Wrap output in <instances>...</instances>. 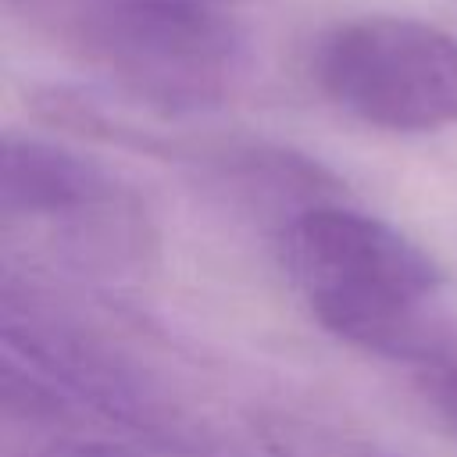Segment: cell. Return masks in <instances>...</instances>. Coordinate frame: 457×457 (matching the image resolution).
Here are the masks:
<instances>
[{
  "label": "cell",
  "mask_w": 457,
  "mask_h": 457,
  "mask_svg": "<svg viewBox=\"0 0 457 457\" xmlns=\"http://www.w3.org/2000/svg\"><path fill=\"white\" fill-rule=\"evenodd\" d=\"M282 257L321 328L364 353L418 371L457 339L439 264L378 214L314 204L282 228Z\"/></svg>",
  "instance_id": "obj_1"
},
{
  "label": "cell",
  "mask_w": 457,
  "mask_h": 457,
  "mask_svg": "<svg viewBox=\"0 0 457 457\" xmlns=\"http://www.w3.org/2000/svg\"><path fill=\"white\" fill-rule=\"evenodd\" d=\"M4 7L157 118L225 104L250 68L246 32L204 0H4Z\"/></svg>",
  "instance_id": "obj_2"
},
{
  "label": "cell",
  "mask_w": 457,
  "mask_h": 457,
  "mask_svg": "<svg viewBox=\"0 0 457 457\" xmlns=\"http://www.w3.org/2000/svg\"><path fill=\"white\" fill-rule=\"evenodd\" d=\"M4 353L50 378L82 411L129 432L157 457H253L118 332L89 321L36 275L4 271Z\"/></svg>",
  "instance_id": "obj_3"
},
{
  "label": "cell",
  "mask_w": 457,
  "mask_h": 457,
  "mask_svg": "<svg viewBox=\"0 0 457 457\" xmlns=\"http://www.w3.org/2000/svg\"><path fill=\"white\" fill-rule=\"evenodd\" d=\"M0 232L25 264L89 286H143L161 268V228L143 193L61 143L7 132L0 146Z\"/></svg>",
  "instance_id": "obj_4"
},
{
  "label": "cell",
  "mask_w": 457,
  "mask_h": 457,
  "mask_svg": "<svg viewBox=\"0 0 457 457\" xmlns=\"http://www.w3.org/2000/svg\"><path fill=\"white\" fill-rule=\"evenodd\" d=\"M321 93L386 132L457 125V36L396 14L336 25L314 54Z\"/></svg>",
  "instance_id": "obj_5"
},
{
  "label": "cell",
  "mask_w": 457,
  "mask_h": 457,
  "mask_svg": "<svg viewBox=\"0 0 457 457\" xmlns=\"http://www.w3.org/2000/svg\"><path fill=\"white\" fill-rule=\"evenodd\" d=\"M253 439L264 457H403L368 436L296 411L253 414Z\"/></svg>",
  "instance_id": "obj_6"
},
{
  "label": "cell",
  "mask_w": 457,
  "mask_h": 457,
  "mask_svg": "<svg viewBox=\"0 0 457 457\" xmlns=\"http://www.w3.org/2000/svg\"><path fill=\"white\" fill-rule=\"evenodd\" d=\"M414 382H418L421 400L436 411V418L450 432H457V339L439 357H432L428 364H421L414 371Z\"/></svg>",
  "instance_id": "obj_7"
},
{
  "label": "cell",
  "mask_w": 457,
  "mask_h": 457,
  "mask_svg": "<svg viewBox=\"0 0 457 457\" xmlns=\"http://www.w3.org/2000/svg\"><path fill=\"white\" fill-rule=\"evenodd\" d=\"M21 457H157L143 446L111 443V439H82V436H50L39 450H29Z\"/></svg>",
  "instance_id": "obj_8"
},
{
  "label": "cell",
  "mask_w": 457,
  "mask_h": 457,
  "mask_svg": "<svg viewBox=\"0 0 457 457\" xmlns=\"http://www.w3.org/2000/svg\"><path fill=\"white\" fill-rule=\"evenodd\" d=\"M204 4H211V0H204ZM214 4H239V0H214Z\"/></svg>",
  "instance_id": "obj_9"
}]
</instances>
